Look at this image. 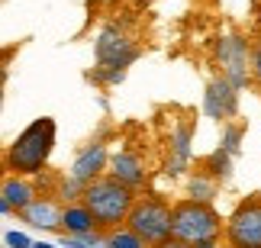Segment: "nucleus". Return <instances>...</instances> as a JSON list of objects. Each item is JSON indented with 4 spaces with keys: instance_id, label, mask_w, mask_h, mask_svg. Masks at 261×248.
<instances>
[{
    "instance_id": "obj_1",
    "label": "nucleus",
    "mask_w": 261,
    "mask_h": 248,
    "mask_svg": "<svg viewBox=\"0 0 261 248\" xmlns=\"http://www.w3.org/2000/svg\"><path fill=\"white\" fill-rule=\"evenodd\" d=\"M55 135H58V126H55L52 116L33 120L13 142L7 145V152H4L7 171L19 174V177H36L39 171H45L48 158L55 152Z\"/></svg>"
},
{
    "instance_id": "obj_2",
    "label": "nucleus",
    "mask_w": 261,
    "mask_h": 248,
    "mask_svg": "<svg viewBox=\"0 0 261 248\" xmlns=\"http://www.w3.org/2000/svg\"><path fill=\"white\" fill-rule=\"evenodd\" d=\"M171 239L194 248L200 242H219L223 239V216L213 203H197L180 197L171 203Z\"/></svg>"
},
{
    "instance_id": "obj_3",
    "label": "nucleus",
    "mask_w": 261,
    "mask_h": 248,
    "mask_svg": "<svg viewBox=\"0 0 261 248\" xmlns=\"http://www.w3.org/2000/svg\"><path fill=\"white\" fill-rule=\"evenodd\" d=\"M133 200H136V194L129 190V187L116 184L113 177H107V174L97 177V181H90L81 190V203L87 206V213L94 216L97 232H107V229L123 226Z\"/></svg>"
},
{
    "instance_id": "obj_4",
    "label": "nucleus",
    "mask_w": 261,
    "mask_h": 248,
    "mask_svg": "<svg viewBox=\"0 0 261 248\" xmlns=\"http://www.w3.org/2000/svg\"><path fill=\"white\" fill-rule=\"evenodd\" d=\"M123 226L133 229L148 248L171 239V200H165L158 194H136Z\"/></svg>"
},
{
    "instance_id": "obj_5",
    "label": "nucleus",
    "mask_w": 261,
    "mask_h": 248,
    "mask_svg": "<svg viewBox=\"0 0 261 248\" xmlns=\"http://www.w3.org/2000/svg\"><path fill=\"white\" fill-rule=\"evenodd\" d=\"M213 65L236 91L252 84V42L242 33H219L213 42Z\"/></svg>"
},
{
    "instance_id": "obj_6",
    "label": "nucleus",
    "mask_w": 261,
    "mask_h": 248,
    "mask_svg": "<svg viewBox=\"0 0 261 248\" xmlns=\"http://www.w3.org/2000/svg\"><path fill=\"white\" fill-rule=\"evenodd\" d=\"M226 248H261V194L242 197L223 223Z\"/></svg>"
},
{
    "instance_id": "obj_7",
    "label": "nucleus",
    "mask_w": 261,
    "mask_h": 248,
    "mask_svg": "<svg viewBox=\"0 0 261 248\" xmlns=\"http://www.w3.org/2000/svg\"><path fill=\"white\" fill-rule=\"evenodd\" d=\"M94 55H97V65H107V68H129L133 62H139L142 45L136 42V36L129 33L123 23H107V26L97 33Z\"/></svg>"
},
{
    "instance_id": "obj_8",
    "label": "nucleus",
    "mask_w": 261,
    "mask_h": 248,
    "mask_svg": "<svg viewBox=\"0 0 261 248\" xmlns=\"http://www.w3.org/2000/svg\"><path fill=\"white\" fill-rule=\"evenodd\" d=\"M103 174L113 177L116 184L129 187L133 194H139L148 184V174H152V171H148V161L142 158V152H136V148H119V152L110 155Z\"/></svg>"
},
{
    "instance_id": "obj_9",
    "label": "nucleus",
    "mask_w": 261,
    "mask_h": 248,
    "mask_svg": "<svg viewBox=\"0 0 261 248\" xmlns=\"http://www.w3.org/2000/svg\"><path fill=\"white\" fill-rule=\"evenodd\" d=\"M194 158V120L184 116L171 126L168 132V158H165V174L168 177H180L190 168Z\"/></svg>"
},
{
    "instance_id": "obj_10",
    "label": "nucleus",
    "mask_w": 261,
    "mask_h": 248,
    "mask_svg": "<svg viewBox=\"0 0 261 248\" xmlns=\"http://www.w3.org/2000/svg\"><path fill=\"white\" fill-rule=\"evenodd\" d=\"M203 113L216 123H229L239 113V91L226 77H210L206 91H203Z\"/></svg>"
},
{
    "instance_id": "obj_11",
    "label": "nucleus",
    "mask_w": 261,
    "mask_h": 248,
    "mask_svg": "<svg viewBox=\"0 0 261 248\" xmlns=\"http://www.w3.org/2000/svg\"><path fill=\"white\" fill-rule=\"evenodd\" d=\"M107 161H110V148L103 139H94V142H87L81 152H77L74 158V164H71V171H68V177H74L77 184H90V181H97V177H103L107 171Z\"/></svg>"
},
{
    "instance_id": "obj_12",
    "label": "nucleus",
    "mask_w": 261,
    "mask_h": 248,
    "mask_svg": "<svg viewBox=\"0 0 261 248\" xmlns=\"http://www.w3.org/2000/svg\"><path fill=\"white\" fill-rule=\"evenodd\" d=\"M19 219H23L29 229H42V232H62V203L55 200V197H45L39 194L29 206L16 213Z\"/></svg>"
},
{
    "instance_id": "obj_13",
    "label": "nucleus",
    "mask_w": 261,
    "mask_h": 248,
    "mask_svg": "<svg viewBox=\"0 0 261 248\" xmlns=\"http://www.w3.org/2000/svg\"><path fill=\"white\" fill-rule=\"evenodd\" d=\"M0 197L7 200V206L13 213H19L23 206H29L39 197L36 190V181L33 177H19V174H7V177H0Z\"/></svg>"
},
{
    "instance_id": "obj_14",
    "label": "nucleus",
    "mask_w": 261,
    "mask_h": 248,
    "mask_svg": "<svg viewBox=\"0 0 261 248\" xmlns=\"http://www.w3.org/2000/svg\"><path fill=\"white\" fill-rule=\"evenodd\" d=\"M62 232H65V235H94V232H97L94 216L87 213V206H84L81 200L62 206Z\"/></svg>"
},
{
    "instance_id": "obj_15",
    "label": "nucleus",
    "mask_w": 261,
    "mask_h": 248,
    "mask_svg": "<svg viewBox=\"0 0 261 248\" xmlns=\"http://www.w3.org/2000/svg\"><path fill=\"white\" fill-rule=\"evenodd\" d=\"M216 194H219V184H216L210 174H203V171H190V174H187V200L213 203Z\"/></svg>"
},
{
    "instance_id": "obj_16",
    "label": "nucleus",
    "mask_w": 261,
    "mask_h": 248,
    "mask_svg": "<svg viewBox=\"0 0 261 248\" xmlns=\"http://www.w3.org/2000/svg\"><path fill=\"white\" fill-rule=\"evenodd\" d=\"M200 171L210 174L216 184H223V181H229V177H232V155L223 152V148H216V152H210V155L203 158V168H200Z\"/></svg>"
},
{
    "instance_id": "obj_17",
    "label": "nucleus",
    "mask_w": 261,
    "mask_h": 248,
    "mask_svg": "<svg viewBox=\"0 0 261 248\" xmlns=\"http://www.w3.org/2000/svg\"><path fill=\"white\" fill-rule=\"evenodd\" d=\"M100 248H148L133 229H126V226H116V229H107L100 232Z\"/></svg>"
},
{
    "instance_id": "obj_18",
    "label": "nucleus",
    "mask_w": 261,
    "mask_h": 248,
    "mask_svg": "<svg viewBox=\"0 0 261 248\" xmlns=\"http://www.w3.org/2000/svg\"><path fill=\"white\" fill-rule=\"evenodd\" d=\"M242 135H245V126L242 123H223V142H219V148H223V152H229V155H239L242 152Z\"/></svg>"
},
{
    "instance_id": "obj_19",
    "label": "nucleus",
    "mask_w": 261,
    "mask_h": 248,
    "mask_svg": "<svg viewBox=\"0 0 261 248\" xmlns=\"http://www.w3.org/2000/svg\"><path fill=\"white\" fill-rule=\"evenodd\" d=\"M81 190H84V184H77L74 177H58L55 181V194L52 197H58V203H74V200H81Z\"/></svg>"
},
{
    "instance_id": "obj_20",
    "label": "nucleus",
    "mask_w": 261,
    "mask_h": 248,
    "mask_svg": "<svg viewBox=\"0 0 261 248\" xmlns=\"http://www.w3.org/2000/svg\"><path fill=\"white\" fill-rule=\"evenodd\" d=\"M90 81L100 84V87H116L126 81V68H107V65H97L90 71Z\"/></svg>"
},
{
    "instance_id": "obj_21",
    "label": "nucleus",
    "mask_w": 261,
    "mask_h": 248,
    "mask_svg": "<svg viewBox=\"0 0 261 248\" xmlns=\"http://www.w3.org/2000/svg\"><path fill=\"white\" fill-rule=\"evenodd\" d=\"M4 245H7V248H29V245H33V239H29L26 232H16V229H10V232L4 235Z\"/></svg>"
},
{
    "instance_id": "obj_22",
    "label": "nucleus",
    "mask_w": 261,
    "mask_h": 248,
    "mask_svg": "<svg viewBox=\"0 0 261 248\" xmlns=\"http://www.w3.org/2000/svg\"><path fill=\"white\" fill-rule=\"evenodd\" d=\"M252 81L261 84V45H252Z\"/></svg>"
},
{
    "instance_id": "obj_23",
    "label": "nucleus",
    "mask_w": 261,
    "mask_h": 248,
    "mask_svg": "<svg viewBox=\"0 0 261 248\" xmlns=\"http://www.w3.org/2000/svg\"><path fill=\"white\" fill-rule=\"evenodd\" d=\"M152 248H187V245H180V242H174V239H165V242H158V245H152Z\"/></svg>"
},
{
    "instance_id": "obj_24",
    "label": "nucleus",
    "mask_w": 261,
    "mask_h": 248,
    "mask_svg": "<svg viewBox=\"0 0 261 248\" xmlns=\"http://www.w3.org/2000/svg\"><path fill=\"white\" fill-rule=\"evenodd\" d=\"M29 248H58V245H52V242H42V239H39V242H33Z\"/></svg>"
},
{
    "instance_id": "obj_25",
    "label": "nucleus",
    "mask_w": 261,
    "mask_h": 248,
    "mask_svg": "<svg viewBox=\"0 0 261 248\" xmlns=\"http://www.w3.org/2000/svg\"><path fill=\"white\" fill-rule=\"evenodd\" d=\"M194 248H223V242H200V245H194Z\"/></svg>"
},
{
    "instance_id": "obj_26",
    "label": "nucleus",
    "mask_w": 261,
    "mask_h": 248,
    "mask_svg": "<svg viewBox=\"0 0 261 248\" xmlns=\"http://www.w3.org/2000/svg\"><path fill=\"white\" fill-rule=\"evenodd\" d=\"M10 213H13V210H10V206H7V200L0 197V216H10Z\"/></svg>"
},
{
    "instance_id": "obj_27",
    "label": "nucleus",
    "mask_w": 261,
    "mask_h": 248,
    "mask_svg": "<svg viewBox=\"0 0 261 248\" xmlns=\"http://www.w3.org/2000/svg\"><path fill=\"white\" fill-rule=\"evenodd\" d=\"M4 171H7V164H4V155H0V177H4Z\"/></svg>"
},
{
    "instance_id": "obj_28",
    "label": "nucleus",
    "mask_w": 261,
    "mask_h": 248,
    "mask_svg": "<svg viewBox=\"0 0 261 248\" xmlns=\"http://www.w3.org/2000/svg\"><path fill=\"white\" fill-rule=\"evenodd\" d=\"M4 248H7V245H4Z\"/></svg>"
}]
</instances>
